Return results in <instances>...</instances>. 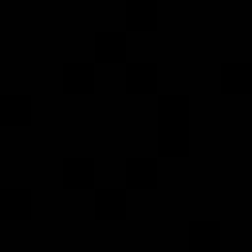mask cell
I'll return each mask as SVG.
<instances>
[{
    "label": "cell",
    "instance_id": "3957f363",
    "mask_svg": "<svg viewBox=\"0 0 252 252\" xmlns=\"http://www.w3.org/2000/svg\"><path fill=\"white\" fill-rule=\"evenodd\" d=\"M94 220H126V189H94Z\"/></svg>",
    "mask_w": 252,
    "mask_h": 252
},
{
    "label": "cell",
    "instance_id": "7c38bea8",
    "mask_svg": "<svg viewBox=\"0 0 252 252\" xmlns=\"http://www.w3.org/2000/svg\"><path fill=\"white\" fill-rule=\"evenodd\" d=\"M126 32H158V0H126Z\"/></svg>",
    "mask_w": 252,
    "mask_h": 252
},
{
    "label": "cell",
    "instance_id": "277c9868",
    "mask_svg": "<svg viewBox=\"0 0 252 252\" xmlns=\"http://www.w3.org/2000/svg\"><path fill=\"white\" fill-rule=\"evenodd\" d=\"M32 189H0V220H32Z\"/></svg>",
    "mask_w": 252,
    "mask_h": 252
},
{
    "label": "cell",
    "instance_id": "8fae6325",
    "mask_svg": "<svg viewBox=\"0 0 252 252\" xmlns=\"http://www.w3.org/2000/svg\"><path fill=\"white\" fill-rule=\"evenodd\" d=\"M32 94H0V122L4 126H32Z\"/></svg>",
    "mask_w": 252,
    "mask_h": 252
},
{
    "label": "cell",
    "instance_id": "9c48e42d",
    "mask_svg": "<svg viewBox=\"0 0 252 252\" xmlns=\"http://www.w3.org/2000/svg\"><path fill=\"white\" fill-rule=\"evenodd\" d=\"M63 189H94V158H63Z\"/></svg>",
    "mask_w": 252,
    "mask_h": 252
},
{
    "label": "cell",
    "instance_id": "8992f818",
    "mask_svg": "<svg viewBox=\"0 0 252 252\" xmlns=\"http://www.w3.org/2000/svg\"><path fill=\"white\" fill-rule=\"evenodd\" d=\"M94 63H63V91L67 94H94Z\"/></svg>",
    "mask_w": 252,
    "mask_h": 252
},
{
    "label": "cell",
    "instance_id": "6da1fadb",
    "mask_svg": "<svg viewBox=\"0 0 252 252\" xmlns=\"http://www.w3.org/2000/svg\"><path fill=\"white\" fill-rule=\"evenodd\" d=\"M158 154H189V94H158Z\"/></svg>",
    "mask_w": 252,
    "mask_h": 252
},
{
    "label": "cell",
    "instance_id": "30bf717a",
    "mask_svg": "<svg viewBox=\"0 0 252 252\" xmlns=\"http://www.w3.org/2000/svg\"><path fill=\"white\" fill-rule=\"evenodd\" d=\"M158 158H126V189H158Z\"/></svg>",
    "mask_w": 252,
    "mask_h": 252
},
{
    "label": "cell",
    "instance_id": "4fadbf2b",
    "mask_svg": "<svg viewBox=\"0 0 252 252\" xmlns=\"http://www.w3.org/2000/svg\"><path fill=\"white\" fill-rule=\"evenodd\" d=\"M240 252H248V248H240Z\"/></svg>",
    "mask_w": 252,
    "mask_h": 252
},
{
    "label": "cell",
    "instance_id": "5b68a950",
    "mask_svg": "<svg viewBox=\"0 0 252 252\" xmlns=\"http://www.w3.org/2000/svg\"><path fill=\"white\" fill-rule=\"evenodd\" d=\"M126 32H94V63H126Z\"/></svg>",
    "mask_w": 252,
    "mask_h": 252
},
{
    "label": "cell",
    "instance_id": "52a82bcc",
    "mask_svg": "<svg viewBox=\"0 0 252 252\" xmlns=\"http://www.w3.org/2000/svg\"><path fill=\"white\" fill-rule=\"evenodd\" d=\"M126 91L130 94H158V63H126Z\"/></svg>",
    "mask_w": 252,
    "mask_h": 252
},
{
    "label": "cell",
    "instance_id": "7a4b0ae2",
    "mask_svg": "<svg viewBox=\"0 0 252 252\" xmlns=\"http://www.w3.org/2000/svg\"><path fill=\"white\" fill-rule=\"evenodd\" d=\"M185 240H189V248L193 252H220V220H213V217H205V220H189V232H185Z\"/></svg>",
    "mask_w": 252,
    "mask_h": 252
},
{
    "label": "cell",
    "instance_id": "ba28073f",
    "mask_svg": "<svg viewBox=\"0 0 252 252\" xmlns=\"http://www.w3.org/2000/svg\"><path fill=\"white\" fill-rule=\"evenodd\" d=\"M220 94H252V63H220Z\"/></svg>",
    "mask_w": 252,
    "mask_h": 252
},
{
    "label": "cell",
    "instance_id": "5bb4252c",
    "mask_svg": "<svg viewBox=\"0 0 252 252\" xmlns=\"http://www.w3.org/2000/svg\"><path fill=\"white\" fill-rule=\"evenodd\" d=\"M248 110H252V106H248Z\"/></svg>",
    "mask_w": 252,
    "mask_h": 252
}]
</instances>
